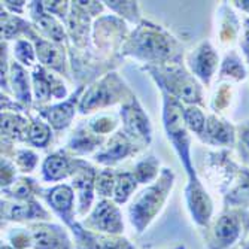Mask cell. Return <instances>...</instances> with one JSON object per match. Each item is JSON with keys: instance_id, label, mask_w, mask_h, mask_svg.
<instances>
[{"instance_id": "obj_23", "label": "cell", "mask_w": 249, "mask_h": 249, "mask_svg": "<svg viewBox=\"0 0 249 249\" xmlns=\"http://www.w3.org/2000/svg\"><path fill=\"white\" fill-rule=\"evenodd\" d=\"M26 131H27L26 120L9 114H2V134L15 139H24Z\"/></svg>"}, {"instance_id": "obj_41", "label": "cell", "mask_w": 249, "mask_h": 249, "mask_svg": "<svg viewBox=\"0 0 249 249\" xmlns=\"http://www.w3.org/2000/svg\"><path fill=\"white\" fill-rule=\"evenodd\" d=\"M2 249H12V248H9V246H2Z\"/></svg>"}, {"instance_id": "obj_18", "label": "cell", "mask_w": 249, "mask_h": 249, "mask_svg": "<svg viewBox=\"0 0 249 249\" xmlns=\"http://www.w3.org/2000/svg\"><path fill=\"white\" fill-rule=\"evenodd\" d=\"M32 37L36 40V47H37V57L43 64L53 66L55 69L61 71L63 69V61H64V54L61 51V48H58L57 45L47 42L43 39L36 37L35 35H32Z\"/></svg>"}, {"instance_id": "obj_22", "label": "cell", "mask_w": 249, "mask_h": 249, "mask_svg": "<svg viewBox=\"0 0 249 249\" xmlns=\"http://www.w3.org/2000/svg\"><path fill=\"white\" fill-rule=\"evenodd\" d=\"M11 79L14 84V89H15V94L19 100L30 103V91H29V79L27 75L24 72V69L14 63L12 64V69H11Z\"/></svg>"}, {"instance_id": "obj_38", "label": "cell", "mask_w": 249, "mask_h": 249, "mask_svg": "<svg viewBox=\"0 0 249 249\" xmlns=\"http://www.w3.org/2000/svg\"><path fill=\"white\" fill-rule=\"evenodd\" d=\"M14 176V170L12 167H9L8 163L2 161V185H8L11 184V179Z\"/></svg>"}, {"instance_id": "obj_5", "label": "cell", "mask_w": 249, "mask_h": 249, "mask_svg": "<svg viewBox=\"0 0 249 249\" xmlns=\"http://www.w3.org/2000/svg\"><path fill=\"white\" fill-rule=\"evenodd\" d=\"M85 225H88L89 229L97 230V231L114 233V234L123 231L124 229L120 211L117 209V206L112 205L110 201L99 203L93 215L89 216L88 221H85Z\"/></svg>"}, {"instance_id": "obj_25", "label": "cell", "mask_w": 249, "mask_h": 249, "mask_svg": "<svg viewBox=\"0 0 249 249\" xmlns=\"http://www.w3.org/2000/svg\"><path fill=\"white\" fill-rule=\"evenodd\" d=\"M157 173H158V161L154 157H149L148 160H143L136 166L134 178L138 182L146 184L157 176Z\"/></svg>"}, {"instance_id": "obj_28", "label": "cell", "mask_w": 249, "mask_h": 249, "mask_svg": "<svg viewBox=\"0 0 249 249\" xmlns=\"http://www.w3.org/2000/svg\"><path fill=\"white\" fill-rule=\"evenodd\" d=\"M50 141V128L40 121H35L30 130V142L35 146L43 148Z\"/></svg>"}, {"instance_id": "obj_27", "label": "cell", "mask_w": 249, "mask_h": 249, "mask_svg": "<svg viewBox=\"0 0 249 249\" xmlns=\"http://www.w3.org/2000/svg\"><path fill=\"white\" fill-rule=\"evenodd\" d=\"M100 143V138H96L94 134H89L85 130H78V133L75 134V138L71 142V148L79 152H87L91 151L93 148H96V145Z\"/></svg>"}, {"instance_id": "obj_29", "label": "cell", "mask_w": 249, "mask_h": 249, "mask_svg": "<svg viewBox=\"0 0 249 249\" xmlns=\"http://www.w3.org/2000/svg\"><path fill=\"white\" fill-rule=\"evenodd\" d=\"M184 120L187 125L197 133H201L203 127H205V117H203L201 112L196 107H188L184 110Z\"/></svg>"}, {"instance_id": "obj_21", "label": "cell", "mask_w": 249, "mask_h": 249, "mask_svg": "<svg viewBox=\"0 0 249 249\" xmlns=\"http://www.w3.org/2000/svg\"><path fill=\"white\" fill-rule=\"evenodd\" d=\"M69 173H71V164L67 161V158L60 154H54L48 157L47 161L43 164V175H45V179H48V180L63 179Z\"/></svg>"}, {"instance_id": "obj_14", "label": "cell", "mask_w": 249, "mask_h": 249, "mask_svg": "<svg viewBox=\"0 0 249 249\" xmlns=\"http://www.w3.org/2000/svg\"><path fill=\"white\" fill-rule=\"evenodd\" d=\"M216 60H218L216 54L209 47V43H203L197 50V53L193 55L191 67L203 81L208 82L215 69V66H216Z\"/></svg>"}, {"instance_id": "obj_7", "label": "cell", "mask_w": 249, "mask_h": 249, "mask_svg": "<svg viewBox=\"0 0 249 249\" xmlns=\"http://www.w3.org/2000/svg\"><path fill=\"white\" fill-rule=\"evenodd\" d=\"M30 236L35 249H69V240L64 231L55 225H36Z\"/></svg>"}, {"instance_id": "obj_16", "label": "cell", "mask_w": 249, "mask_h": 249, "mask_svg": "<svg viewBox=\"0 0 249 249\" xmlns=\"http://www.w3.org/2000/svg\"><path fill=\"white\" fill-rule=\"evenodd\" d=\"M33 17L37 22L42 33H45L48 37L54 39L55 42L64 40V32L58 22L48 14L43 12V5H39L37 2L33 3Z\"/></svg>"}, {"instance_id": "obj_13", "label": "cell", "mask_w": 249, "mask_h": 249, "mask_svg": "<svg viewBox=\"0 0 249 249\" xmlns=\"http://www.w3.org/2000/svg\"><path fill=\"white\" fill-rule=\"evenodd\" d=\"M130 152H131V143L127 138V134L120 131L110 139L107 148L103 149L96 158L100 163L110 164V163H115V161L121 160V158L128 155Z\"/></svg>"}, {"instance_id": "obj_20", "label": "cell", "mask_w": 249, "mask_h": 249, "mask_svg": "<svg viewBox=\"0 0 249 249\" xmlns=\"http://www.w3.org/2000/svg\"><path fill=\"white\" fill-rule=\"evenodd\" d=\"M73 187L79 191L81 213H85L93 200V169H84L73 179Z\"/></svg>"}, {"instance_id": "obj_36", "label": "cell", "mask_w": 249, "mask_h": 249, "mask_svg": "<svg viewBox=\"0 0 249 249\" xmlns=\"http://www.w3.org/2000/svg\"><path fill=\"white\" fill-rule=\"evenodd\" d=\"M109 8H114L118 12L124 14H136V3L134 2H107Z\"/></svg>"}, {"instance_id": "obj_11", "label": "cell", "mask_w": 249, "mask_h": 249, "mask_svg": "<svg viewBox=\"0 0 249 249\" xmlns=\"http://www.w3.org/2000/svg\"><path fill=\"white\" fill-rule=\"evenodd\" d=\"M33 84H35V91L36 97L40 102L48 100L51 96L61 97L66 94V89L61 84L57 82L54 76H51L48 72H45L42 67H37L33 72Z\"/></svg>"}, {"instance_id": "obj_12", "label": "cell", "mask_w": 249, "mask_h": 249, "mask_svg": "<svg viewBox=\"0 0 249 249\" xmlns=\"http://www.w3.org/2000/svg\"><path fill=\"white\" fill-rule=\"evenodd\" d=\"M79 93H81V89L71 100H67L61 105H57V106H53L50 109L42 110V115L51 123V125L54 128H57V130L66 128L71 124V121L75 115V103L78 100Z\"/></svg>"}, {"instance_id": "obj_15", "label": "cell", "mask_w": 249, "mask_h": 249, "mask_svg": "<svg viewBox=\"0 0 249 249\" xmlns=\"http://www.w3.org/2000/svg\"><path fill=\"white\" fill-rule=\"evenodd\" d=\"M81 229L78 227L75 231L79 236V242L85 245V249H134L125 239L118 237H103V236H94L88 233H81Z\"/></svg>"}, {"instance_id": "obj_19", "label": "cell", "mask_w": 249, "mask_h": 249, "mask_svg": "<svg viewBox=\"0 0 249 249\" xmlns=\"http://www.w3.org/2000/svg\"><path fill=\"white\" fill-rule=\"evenodd\" d=\"M2 216H6L8 219H35V218H47V212H45L37 203L30 201L26 205H11L3 206L2 205Z\"/></svg>"}, {"instance_id": "obj_9", "label": "cell", "mask_w": 249, "mask_h": 249, "mask_svg": "<svg viewBox=\"0 0 249 249\" xmlns=\"http://www.w3.org/2000/svg\"><path fill=\"white\" fill-rule=\"evenodd\" d=\"M47 200L51 205V208L61 216V219H64V222L67 225H71L73 229V231L78 229V225L73 224V191L71 190V187L67 185H58L55 188H53L48 196Z\"/></svg>"}, {"instance_id": "obj_40", "label": "cell", "mask_w": 249, "mask_h": 249, "mask_svg": "<svg viewBox=\"0 0 249 249\" xmlns=\"http://www.w3.org/2000/svg\"><path fill=\"white\" fill-rule=\"evenodd\" d=\"M239 6H240V8H245V9H248V11H249V2H239Z\"/></svg>"}, {"instance_id": "obj_17", "label": "cell", "mask_w": 249, "mask_h": 249, "mask_svg": "<svg viewBox=\"0 0 249 249\" xmlns=\"http://www.w3.org/2000/svg\"><path fill=\"white\" fill-rule=\"evenodd\" d=\"M215 237H216V243L219 245V248H225L234 243V240L239 237V221L231 215L222 216L216 222Z\"/></svg>"}, {"instance_id": "obj_34", "label": "cell", "mask_w": 249, "mask_h": 249, "mask_svg": "<svg viewBox=\"0 0 249 249\" xmlns=\"http://www.w3.org/2000/svg\"><path fill=\"white\" fill-rule=\"evenodd\" d=\"M30 194H32V180L27 179H21L12 190V196L18 200H27Z\"/></svg>"}, {"instance_id": "obj_31", "label": "cell", "mask_w": 249, "mask_h": 249, "mask_svg": "<svg viewBox=\"0 0 249 249\" xmlns=\"http://www.w3.org/2000/svg\"><path fill=\"white\" fill-rule=\"evenodd\" d=\"M15 55H17V60L21 61L22 64H32L35 58L32 45L26 40H18L15 47Z\"/></svg>"}, {"instance_id": "obj_8", "label": "cell", "mask_w": 249, "mask_h": 249, "mask_svg": "<svg viewBox=\"0 0 249 249\" xmlns=\"http://www.w3.org/2000/svg\"><path fill=\"white\" fill-rule=\"evenodd\" d=\"M166 85H169V91L179 99L185 102H200L197 85L180 69H167Z\"/></svg>"}, {"instance_id": "obj_26", "label": "cell", "mask_w": 249, "mask_h": 249, "mask_svg": "<svg viewBox=\"0 0 249 249\" xmlns=\"http://www.w3.org/2000/svg\"><path fill=\"white\" fill-rule=\"evenodd\" d=\"M134 188H136L134 175H130V173L120 175L117 184H115V200L118 203H124L130 197V194L133 193Z\"/></svg>"}, {"instance_id": "obj_42", "label": "cell", "mask_w": 249, "mask_h": 249, "mask_svg": "<svg viewBox=\"0 0 249 249\" xmlns=\"http://www.w3.org/2000/svg\"><path fill=\"white\" fill-rule=\"evenodd\" d=\"M246 249H249V246H248V248H246Z\"/></svg>"}, {"instance_id": "obj_30", "label": "cell", "mask_w": 249, "mask_h": 249, "mask_svg": "<svg viewBox=\"0 0 249 249\" xmlns=\"http://www.w3.org/2000/svg\"><path fill=\"white\" fill-rule=\"evenodd\" d=\"M24 24L26 22H22L21 19L14 18V17H8L6 14L2 12V32H3V36L6 39H11L14 35H18L19 30L26 29V27H18V26H24Z\"/></svg>"}, {"instance_id": "obj_10", "label": "cell", "mask_w": 249, "mask_h": 249, "mask_svg": "<svg viewBox=\"0 0 249 249\" xmlns=\"http://www.w3.org/2000/svg\"><path fill=\"white\" fill-rule=\"evenodd\" d=\"M187 197H188V205H190L194 219L200 225L208 224L211 212H212V203L208 194L203 191L201 185H198L196 179L191 180V184L187 190Z\"/></svg>"}, {"instance_id": "obj_2", "label": "cell", "mask_w": 249, "mask_h": 249, "mask_svg": "<svg viewBox=\"0 0 249 249\" xmlns=\"http://www.w3.org/2000/svg\"><path fill=\"white\" fill-rule=\"evenodd\" d=\"M173 42L160 29L143 24L128 43L130 53L145 60H163L172 55Z\"/></svg>"}, {"instance_id": "obj_1", "label": "cell", "mask_w": 249, "mask_h": 249, "mask_svg": "<svg viewBox=\"0 0 249 249\" xmlns=\"http://www.w3.org/2000/svg\"><path fill=\"white\" fill-rule=\"evenodd\" d=\"M172 180H173L172 172L164 169L160 180L152 187H149L146 191H143L138 197V200L133 203V206L130 208V216L133 225L138 229L139 233L143 231V229L155 216L158 209L161 208L169 190L172 188Z\"/></svg>"}, {"instance_id": "obj_24", "label": "cell", "mask_w": 249, "mask_h": 249, "mask_svg": "<svg viewBox=\"0 0 249 249\" xmlns=\"http://www.w3.org/2000/svg\"><path fill=\"white\" fill-rule=\"evenodd\" d=\"M206 133L209 134V138L212 142H219V143H227L233 141V134H231V127L225 125L219 121H216L215 118H211L209 124H208V130Z\"/></svg>"}, {"instance_id": "obj_33", "label": "cell", "mask_w": 249, "mask_h": 249, "mask_svg": "<svg viewBox=\"0 0 249 249\" xmlns=\"http://www.w3.org/2000/svg\"><path fill=\"white\" fill-rule=\"evenodd\" d=\"M36 161H37V157L33 152H30V151H22L17 157L18 166L24 172H32V169L35 167Z\"/></svg>"}, {"instance_id": "obj_32", "label": "cell", "mask_w": 249, "mask_h": 249, "mask_svg": "<svg viewBox=\"0 0 249 249\" xmlns=\"http://www.w3.org/2000/svg\"><path fill=\"white\" fill-rule=\"evenodd\" d=\"M96 187L100 196L112 194V188H114V175L110 173V170H105L99 175Z\"/></svg>"}, {"instance_id": "obj_39", "label": "cell", "mask_w": 249, "mask_h": 249, "mask_svg": "<svg viewBox=\"0 0 249 249\" xmlns=\"http://www.w3.org/2000/svg\"><path fill=\"white\" fill-rule=\"evenodd\" d=\"M243 142H245V145H246L248 149H249V130L243 131Z\"/></svg>"}, {"instance_id": "obj_37", "label": "cell", "mask_w": 249, "mask_h": 249, "mask_svg": "<svg viewBox=\"0 0 249 249\" xmlns=\"http://www.w3.org/2000/svg\"><path fill=\"white\" fill-rule=\"evenodd\" d=\"M115 127V121L112 118H100L99 121L93 123V128L97 133H107Z\"/></svg>"}, {"instance_id": "obj_35", "label": "cell", "mask_w": 249, "mask_h": 249, "mask_svg": "<svg viewBox=\"0 0 249 249\" xmlns=\"http://www.w3.org/2000/svg\"><path fill=\"white\" fill-rule=\"evenodd\" d=\"M222 72L234 75L236 78H243V67L240 66V63L236 58H227V61H225V64H224Z\"/></svg>"}, {"instance_id": "obj_3", "label": "cell", "mask_w": 249, "mask_h": 249, "mask_svg": "<svg viewBox=\"0 0 249 249\" xmlns=\"http://www.w3.org/2000/svg\"><path fill=\"white\" fill-rule=\"evenodd\" d=\"M166 105H164V124L166 130L169 133V138L172 139L175 149L178 151L180 160L184 161V166L188 172V175L194 179L196 175L193 172L191 163H190V148H188V138L184 128V109L175 99L164 96Z\"/></svg>"}, {"instance_id": "obj_6", "label": "cell", "mask_w": 249, "mask_h": 249, "mask_svg": "<svg viewBox=\"0 0 249 249\" xmlns=\"http://www.w3.org/2000/svg\"><path fill=\"white\" fill-rule=\"evenodd\" d=\"M121 115L125 125V134L136 139L149 142V134H151L149 121L142 107L138 105V102L133 99L128 105H125L121 110Z\"/></svg>"}, {"instance_id": "obj_4", "label": "cell", "mask_w": 249, "mask_h": 249, "mask_svg": "<svg viewBox=\"0 0 249 249\" xmlns=\"http://www.w3.org/2000/svg\"><path fill=\"white\" fill-rule=\"evenodd\" d=\"M124 85L121 81L115 76V73L107 75L105 79H102L99 84L88 89V93L81 100V112H88L96 107H102L105 105H110L117 102L120 93L123 91Z\"/></svg>"}]
</instances>
